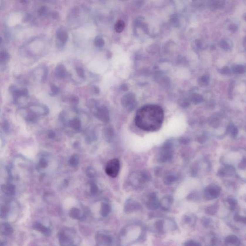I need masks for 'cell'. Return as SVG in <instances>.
<instances>
[{
    "instance_id": "8",
    "label": "cell",
    "mask_w": 246,
    "mask_h": 246,
    "mask_svg": "<svg viewBox=\"0 0 246 246\" xmlns=\"http://www.w3.org/2000/svg\"><path fill=\"white\" fill-rule=\"evenodd\" d=\"M95 116L99 120L104 123H108L110 121L109 110L105 106H101L96 109Z\"/></svg>"
},
{
    "instance_id": "50",
    "label": "cell",
    "mask_w": 246,
    "mask_h": 246,
    "mask_svg": "<svg viewBox=\"0 0 246 246\" xmlns=\"http://www.w3.org/2000/svg\"><path fill=\"white\" fill-rule=\"evenodd\" d=\"M58 13L57 12H53L52 14V17H53V18H57L58 17Z\"/></svg>"
},
{
    "instance_id": "7",
    "label": "cell",
    "mask_w": 246,
    "mask_h": 246,
    "mask_svg": "<svg viewBox=\"0 0 246 246\" xmlns=\"http://www.w3.org/2000/svg\"><path fill=\"white\" fill-rule=\"evenodd\" d=\"M123 107L128 111L133 110L136 107V99L132 93L125 95L121 99Z\"/></svg>"
},
{
    "instance_id": "10",
    "label": "cell",
    "mask_w": 246,
    "mask_h": 246,
    "mask_svg": "<svg viewBox=\"0 0 246 246\" xmlns=\"http://www.w3.org/2000/svg\"><path fill=\"white\" fill-rule=\"evenodd\" d=\"M103 138L105 141L111 143L113 141L115 137V132L114 128L111 125L106 126L103 128Z\"/></svg>"
},
{
    "instance_id": "33",
    "label": "cell",
    "mask_w": 246,
    "mask_h": 246,
    "mask_svg": "<svg viewBox=\"0 0 246 246\" xmlns=\"http://www.w3.org/2000/svg\"><path fill=\"white\" fill-rule=\"evenodd\" d=\"M234 172V169L232 167L226 166V167H225V168H223L220 172H221V174L222 176H226V174H229L230 173L232 174Z\"/></svg>"
},
{
    "instance_id": "15",
    "label": "cell",
    "mask_w": 246,
    "mask_h": 246,
    "mask_svg": "<svg viewBox=\"0 0 246 246\" xmlns=\"http://www.w3.org/2000/svg\"><path fill=\"white\" fill-rule=\"evenodd\" d=\"M32 228H33L35 230H37L45 235H49L51 233V231L49 228L44 226V225L41 224L40 223H35L32 226Z\"/></svg>"
},
{
    "instance_id": "3",
    "label": "cell",
    "mask_w": 246,
    "mask_h": 246,
    "mask_svg": "<svg viewBox=\"0 0 246 246\" xmlns=\"http://www.w3.org/2000/svg\"><path fill=\"white\" fill-rule=\"evenodd\" d=\"M172 157V143L170 141H166L159 153L158 161L161 163L168 162L171 160Z\"/></svg>"
},
{
    "instance_id": "43",
    "label": "cell",
    "mask_w": 246,
    "mask_h": 246,
    "mask_svg": "<svg viewBox=\"0 0 246 246\" xmlns=\"http://www.w3.org/2000/svg\"><path fill=\"white\" fill-rule=\"evenodd\" d=\"M95 137H96V136L94 134L91 132L86 137V139L88 140V141L91 142V141H93L95 140Z\"/></svg>"
},
{
    "instance_id": "14",
    "label": "cell",
    "mask_w": 246,
    "mask_h": 246,
    "mask_svg": "<svg viewBox=\"0 0 246 246\" xmlns=\"http://www.w3.org/2000/svg\"><path fill=\"white\" fill-rule=\"evenodd\" d=\"M13 229L8 223H4L0 225V233L4 235H9L13 234Z\"/></svg>"
},
{
    "instance_id": "39",
    "label": "cell",
    "mask_w": 246,
    "mask_h": 246,
    "mask_svg": "<svg viewBox=\"0 0 246 246\" xmlns=\"http://www.w3.org/2000/svg\"><path fill=\"white\" fill-rule=\"evenodd\" d=\"M47 12H48V8L46 6H43L41 7L40 9L39 10V13L40 16H43V15H46Z\"/></svg>"
},
{
    "instance_id": "24",
    "label": "cell",
    "mask_w": 246,
    "mask_h": 246,
    "mask_svg": "<svg viewBox=\"0 0 246 246\" xmlns=\"http://www.w3.org/2000/svg\"><path fill=\"white\" fill-rule=\"evenodd\" d=\"M125 28V23L123 20H119L116 23L115 26V30L117 33H121Z\"/></svg>"
},
{
    "instance_id": "32",
    "label": "cell",
    "mask_w": 246,
    "mask_h": 246,
    "mask_svg": "<svg viewBox=\"0 0 246 246\" xmlns=\"http://www.w3.org/2000/svg\"><path fill=\"white\" fill-rule=\"evenodd\" d=\"M86 176L89 178H93L96 176V171L94 168L92 167L87 168L86 171Z\"/></svg>"
},
{
    "instance_id": "38",
    "label": "cell",
    "mask_w": 246,
    "mask_h": 246,
    "mask_svg": "<svg viewBox=\"0 0 246 246\" xmlns=\"http://www.w3.org/2000/svg\"><path fill=\"white\" fill-rule=\"evenodd\" d=\"M39 165L40 167L43 168L47 167L48 165V162L45 159L41 158L39 161Z\"/></svg>"
},
{
    "instance_id": "22",
    "label": "cell",
    "mask_w": 246,
    "mask_h": 246,
    "mask_svg": "<svg viewBox=\"0 0 246 246\" xmlns=\"http://www.w3.org/2000/svg\"><path fill=\"white\" fill-rule=\"evenodd\" d=\"M69 165L72 166L73 167H76L79 165V156L76 154L72 155L69 159Z\"/></svg>"
},
{
    "instance_id": "18",
    "label": "cell",
    "mask_w": 246,
    "mask_h": 246,
    "mask_svg": "<svg viewBox=\"0 0 246 246\" xmlns=\"http://www.w3.org/2000/svg\"><path fill=\"white\" fill-rule=\"evenodd\" d=\"M225 242L227 244L229 245H235L236 246H240V239L236 235H232L226 237Z\"/></svg>"
},
{
    "instance_id": "44",
    "label": "cell",
    "mask_w": 246,
    "mask_h": 246,
    "mask_svg": "<svg viewBox=\"0 0 246 246\" xmlns=\"http://www.w3.org/2000/svg\"><path fill=\"white\" fill-rule=\"evenodd\" d=\"M3 128L4 130L6 132H7L8 130L9 129V125L8 124V122L7 121H4V125H3Z\"/></svg>"
},
{
    "instance_id": "16",
    "label": "cell",
    "mask_w": 246,
    "mask_h": 246,
    "mask_svg": "<svg viewBox=\"0 0 246 246\" xmlns=\"http://www.w3.org/2000/svg\"><path fill=\"white\" fill-rule=\"evenodd\" d=\"M139 208V204L135 201L129 200L126 201L125 206V210L126 212H132Z\"/></svg>"
},
{
    "instance_id": "11",
    "label": "cell",
    "mask_w": 246,
    "mask_h": 246,
    "mask_svg": "<svg viewBox=\"0 0 246 246\" xmlns=\"http://www.w3.org/2000/svg\"><path fill=\"white\" fill-rule=\"evenodd\" d=\"M56 36L62 46L64 45L68 40V32L64 28H60L58 29L56 31Z\"/></svg>"
},
{
    "instance_id": "13",
    "label": "cell",
    "mask_w": 246,
    "mask_h": 246,
    "mask_svg": "<svg viewBox=\"0 0 246 246\" xmlns=\"http://www.w3.org/2000/svg\"><path fill=\"white\" fill-rule=\"evenodd\" d=\"M96 240L101 245L109 246L112 243V238L110 235L105 234H99L97 235Z\"/></svg>"
},
{
    "instance_id": "21",
    "label": "cell",
    "mask_w": 246,
    "mask_h": 246,
    "mask_svg": "<svg viewBox=\"0 0 246 246\" xmlns=\"http://www.w3.org/2000/svg\"><path fill=\"white\" fill-rule=\"evenodd\" d=\"M111 211L110 206L109 204L106 202H104L101 204V213L104 217L107 216L110 213Z\"/></svg>"
},
{
    "instance_id": "30",
    "label": "cell",
    "mask_w": 246,
    "mask_h": 246,
    "mask_svg": "<svg viewBox=\"0 0 246 246\" xmlns=\"http://www.w3.org/2000/svg\"><path fill=\"white\" fill-rule=\"evenodd\" d=\"M10 57L9 54L6 52L3 51L0 52V64H3Z\"/></svg>"
},
{
    "instance_id": "23",
    "label": "cell",
    "mask_w": 246,
    "mask_h": 246,
    "mask_svg": "<svg viewBox=\"0 0 246 246\" xmlns=\"http://www.w3.org/2000/svg\"><path fill=\"white\" fill-rule=\"evenodd\" d=\"M70 216L71 218L73 219H81L83 217L82 215H81L80 210L77 208L72 209L71 211Z\"/></svg>"
},
{
    "instance_id": "31",
    "label": "cell",
    "mask_w": 246,
    "mask_h": 246,
    "mask_svg": "<svg viewBox=\"0 0 246 246\" xmlns=\"http://www.w3.org/2000/svg\"><path fill=\"white\" fill-rule=\"evenodd\" d=\"M177 177L174 175H168L164 178V183L167 185H171L177 180Z\"/></svg>"
},
{
    "instance_id": "52",
    "label": "cell",
    "mask_w": 246,
    "mask_h": 246,
    "mask_svg": "<svg viewBox=\"0 0 246 246\" xmlns=\"http://www.w3.org/2000/svg\"><path fill=\"white\" fill-rule=\"evenodd\" d=\"M2 42H3V39L2 38L0 37V44H1Z\"/></svg>"
},
{
    "instance_id": "4",
    "label": "cell",
    "mask_w": 246,
    "mask_h": 246,
    "mask_svg": "<svg viewBox=\"0 0 246 246\" xmlns=\"http://www.w3.org/2000/svg\"><path fill=\"white\" fill-rule=\"evenodd\" d=\"M120 170V162L118 159H113L108 161L105 167V172L113 178L116 177Z\"/></svg>"
},
{
    "instance_id": "19",
    "label": "cell",
    "mask_w": 246,
    "mask_h": 246,
    "mask_svg": "<svg viewBox=\"0 0 246 246\" xmlns=\"http://www.w3.org/2000/svg\"><path fill=\"white\" fill-rule=\"evenodd\" d=\"M68 125L71 128L75 130H79L81 126V121L79 118H74L68 122Z\"/></svg>"
},
{
    "instance_id": "1",
    "label": "cell",
    "mask_w": 246,
    "mask_h": 246,
    "mask_svg": "<svg viewBox=\"0 0 246 246\" xmlns=\"http://www.w3.org/2000/svg\"><path fill=\"white\" fill-rule=\"evenodd\" d=\"M164 111L160 106L149 104L142 107L135 116V123L140 129L147 131L158 130L162 125Z\"/></svg>"
},
{
    "instance_id": "20",
    "label": "cell",
    "mask_w": 246,
    "mask_h": 246,
    "mask_svg": "<svg viewBox=\"0 0 246 246\" xmlns=\"http://www.w3.org/2000/svg\"><path fill=\"white\" fill-rule=\"evenodd\" d=\"M1 189L4 193L8 195H13L16 192L15 186L12 185H4Z\"/></svg>"
},
{
    "instance_id": "46",
    "label": "cell",
    "mask_w": 246,
    "mask_h": 246,
    "mask_svg": "<svg viewBox=\"0 0 246 246\" xmlns=\"http://www.w3.org/2000/svg\"><path fill=\"white\" fill-rule=\"evenodd\" d=\"M20 93H21V96L26 97L28 95V91L26 89H24L20 90Z\"/></svg>"
},
{
    "instance_id": "26",
    "label": "cell",
    "mask_w": 246,
    "mask_h": 246,
    "mask_svg": "<svg viewBox=\"0 0 246 246\" xmlns=\"http://www.w3.org/2000/svg\"><path fill=\"white\" fill-rule=\"evenodd\" d=\"M226 202L228 205V207L230 210H234L235 208L237 207V201L234 198L230 197H228L227 199Z\"/></svg>"
},
{
    "instance_id": "37",
    "label": "cell",
    "mask_w": 246,
    "mask_h": 246,
    "mask_svg": "<svg viewBox=\"0 0 246 246\" xmlns=\"http://www.w3.org/2000/svg\"><path fill=\"white\" fill-rule=\"evenodd\" d=\"M234 220L237 222H243L244 223L246 222V218L242 217L237 214H235V216Z\"/></svg>"
},
{
    "instance_id": "34",
    "label": "cell",
    "mask_w": 246,
    "mask_h": 246,
    "mask_svg": "<svg viewBox=\"0 0 246 246\" xmlns=\"http://www.w3.org/2000/svg\"><path fill=\"white\" fill-rule=\"evenodd\" d=\"M156 228L159 232L164 231V222L162 220H159L156 222Z\"/></svg>"
},
{
    "instance_id": "27",
    "label": "cell",
    "mask_w": 246,
    "mask_h": 246,
    "mask_svg": "<svg viewBox=\"0 0 246 246\" xmlns=\"http://www.w3.org/2000/svg\"><path fill=\"white\" fill-rule=\"evenodd\" d=\"M9 209L7 205H3L0 208V217L3 219L6 218L9 214Z\"/></svg>"
},
{
    "instance_id": "5",
    "label": "cell",
    "mask_w": 246,
    "mask_h": 246,
    "mask_svg": "<svg viewBox=\"0 0 246 246\" xmlns=\"http://www.w3.org/2000/svg\"><path fill=\"white\" fill-rule=\"evenodd\" d=\"M221 192V188L216 184H211L206 188L204 192V198L207 201H211L217 198Z\"/></svg>"
},
{
    "instance_id": "17",
    "label": "cell",
    "mask_w": 246,
    "mask_h": 246,
    "mask_svg": "<svg viewBox=\"0 0 246 246\" xmlns=\"http://www.w3.org/2000/svg\"><path fill=\"white\" fill-rule=\"evenodd\" d=\"M67 74V70L65 67L62 64H60L56 67L55 69V74L59 79H64Z\"/></svg>"
},
{
    "instance_id": "2",
    "label": "cell",
    "mask_w": 246,
    "mask_h": 246,
    "mask_svg": "<svg viewBox=\"0 0 246 246\" xmlns=\"http://www.w3.org/2000/svg\"><path fill=\"white\" fill-rule=\"evenodd\" d=\"M149 180L150 174L146 172H133L129 177V182L135 187H140Z\"/></svg>"
},
{
    "instance_id": "9",
    "label": "cell",
    "mask_w": 246,
    "mask_h": 246,
    "mask_svg": "<svg viewBox=\"0 0 246 246\" xmlns=\"http://www.w3.org/2000/svg\"><path fill=\"white\" fill-rule=\"evenodd\" d=\"M59 240L61 246H75L72 237L67 235L65 232H61L59 234Z\"/></svg>"
},
{
    "instance_id": "29",
    "label": "cell",
    "mask_w": 246,
    "mask_h": 246,
    "mask_svg": "<svg viewBox=\"0 0 246 246\" xmlns=\"http://www.w3.org/2000/svg\"><path fill=\"white\" fill-rule=\"evenodd\" d=\"M228 132L230 134V136H231L233 138H234L237 135L238 129L235 125H229V127L228 128Z\"/></svg>"
},
{
    "instance_id": "42",
    "label": "cell",
    "mask_w": 246,
    "mask_h": 246,
    "mask_svg": "<svg viewBox=\"0 0 246 246\" xmlns=\"http://www.w3.org/2000/svg\"><path fill=\"white\" fill-rule=\"evenodd\" d=\"M216 212V207L211 206V207L208 208L207 212L208 214H214Z\"/></svg>"
},
{
    "instance_id": "47",
    "label": "cell",
    "mask_w": 246,
    "mask_h": 246,
    "mask_svg": "<svg viewBox=\"0 0 246 246\" xmlns=\"http://www.w3.org/2000/svg\"><path fill=\"white\" fill-rule=\"evenodd\" d=\"M120 88L122 91H126L128 89V86L126 84H123L120 86Z\"/></svg>"
},
{
    "instance_id": "51",
    "label": "cell",
    "mask_w": 246,
    "mask_h": 246,
    "mask_svg": "<svg viewBox=\"0 0 246 246\" xmlns=\"http://www.w3.org/2000/svg\"><path fill=\"white\" fill-rule=\"evenodd\" d=\"M6 245V243L4 241L0 240V246H4Z\"/></svg>"
},
{
    "instance_id": "35",
    "label": "cell",
    "mask_w": 246,
    "mask_h": 246,
    "mask_svg": "<svg viewBox=\"0 0 246 246\" xmlns=\"http://www.w3.org/2000/svg\"><path fill=\"white\" fill-rule=\"evenodd\" d=\"M76 71L77 73L78 74V76L81 78H84L85 77V71H84V69H83L81 67H77L76 69Z\"/></svg>"
},
{
    "instance_id": "45",
    "label": "cell",
    "mask_w": 246,
    "mask_h": 246,
    "mask_svg": "<svg viewBox=\"0 0 246 246\" xmlns=\"http://www.w3.org/2000/svg\"><path fill=\"white\" fill-rule=\"evenodd\" d=\"M92 91L93 92V93L97 94L100 92V89L98 88L97 86H93L91 88Z\"/></svg>"
},
{
    "instance_id": "49",
    "label": "cell",
    "mask_w": 246,
    "mask_h": 246,
    "mask_svg": "<svg viewBox=\"0 0 246 246\" xmlns=\"http://www.w3.org/2000/svg\"><path fill=\"white\" fill-rule=\"evenodd\" d=\"M48 136H49V137L50 138H54L55 137V133H54L52 131H50L48 133Z\"/></svg>"
},
{
    "instance_id": "36",
    "label": "cell",
    "mask_w": 246,
    "mask_h": 246,
    "mask_svg": "<svg viewBox=\"0 0 246 246\" xmlns=\"http://www.w3.org/2000/svg\"><path fill=\"white\" fill-rule=\"evenodd\" d=\"M184 246H201V244L199 242L191 240L185 242Z\"/></svg>"
},
{
    "instance_id": "28",
    "label": "cell",
    "mask_w": 246,
    "mask_h": 246,
    "mask_svg": "<svg viewBox=\"0 0 246 246\" xmlns=\"http://www.w3.org/2000/svg\"><path fill=\"white\" fill-rule=\"evenodd\" d=\"M94 44L98 48H103V47L105 45V41L103 39V38H101L100 36H97L95 39L94 41Z\"/></svg>"
},
{
    "instance_id": "25",
    "label": "cell",
    "mask_w": 246,
    "mask_h": 246,
    "mask_svg": "<svg viewBox=\"0 0 246 246\" xmlns=\"http://www.w3.org/2000/svg\"><path fill=\"white\" fill-rule=\"evenodd\" d=\"M89 190H90V194L92 196H96L98 193L99 188L97 185L94 182H91L89 184Z\"/></svg>"
},
{
    "instance_id": "48",
    "label": "cell",
    "mask_w": 246,
    "mask_h": 246,
    "mask_svg": "<svg viewBox=\"0 0 246 246\" xmlns=\"http://www.w3.org/2000/svg\"><path fill=\"white\" fill-rule=\"evenodd\" d=\"M9 89L10 91L12 93H13V92L17 90L16 86L15 85L10 86L9 88Z\"/></svg>"
},
{
    "instance_id": "6",
    "label": "cell",
    "mask_w": 246,
    "mask_h": 246,
    "mask_svg": "<svg viewBox=\"0 0 246 246\" xmlns=\"http://www.w3.org/2000/svg\"><path fill=\"white\" fill-rule=\"evenodd\" d=\"M144 202L147 208L150 210H155L160 207V202L155 192L147 194L144 198Z\"/></svg>"
},
{
    "instance_id": "40",
    "label": "cell",
    "mask_w": 246,
    "mask_h": 246,
    "mask_svg": "<svg viewBox=\"0 0 246 246\" xmlns=\"http://www.w3.org/2000/svg\"><path fill=\"white\" fill-rule=\"evenodd\" d=\"M50 87H51V92L52 93V94L55 95L57 93H58L59 88L55 85L52 84V85H51Z\"/></svg>"
},
{
    "instance_id": "41",
    "label": "cell",
    "mask_w": 246,
    "mask_h": 246,
    "mask_svg": "<svg viewBox=\"0 0 246 246\" xmlns=\"http://www.w3.org/2000/svg\"><path fill=\"white\" fill-rule=\"evenodd\" d=\"M195 220L194 217L192 216H186L184 219V221L187 223H191L193 222V220Z\"/></svg>"
},
{
    "instance_id": "12",
    "label": "cell",
    "mask_w": 246,
    "mask_h": 246,
    "mask_svg": "<svg viewBox=\"0 0 246 246\" xmlns=\"http://www.w3.org/2000/svg\"><path fill=\"white\" fill-rule=\"evenodd\" d=\"M174 201V199L172 196H165L162 199L160 202V206L164 211H168L170 209Z\"/></svg>"
}]
</instances>
